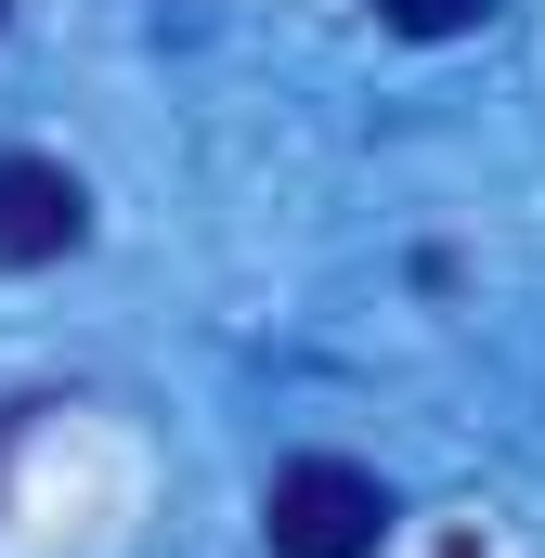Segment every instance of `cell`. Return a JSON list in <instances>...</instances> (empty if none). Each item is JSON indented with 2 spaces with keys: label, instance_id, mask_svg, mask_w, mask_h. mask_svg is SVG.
Masks as SVG:
<instances>
[{
  "label": "cell",
  "instance_id": "6da1fadb",
  "mask_svg": "<svg viewBox=\"0 0 545 558\" xmlns=\"http://www.w3.org/2000/svg\"><path fill=\"white\" fill-rule=\"evenodd\" d=\"M261 546L272 558H377L390 546V494L351 454H286L261 494Z\"/></svg>",
  "mask_w": 545,
  "mask_h": 558
},
{
  "label": "cell",
  "instance_id": "7a4b0ae2",
  "mask_svg": "<svg viewBox=\"0 0 545 558\" xmlns=\"http://www.w3.org/2000/svg\"><path fill=\"white\" fill-rule=\"evenodd\" d=\"M78 234H92V195H78L52 156H0V260L39 274V260H65Z\"/></svg>",
  "mask_w": 545,
  "mask_h": 558
},
{
  "label": "cell",
  "instance_id": "3957f363",
  "mask_svg": "<svg viewBox=\"0 0 545 558\" xmlns=\"http://www.w3.org/2000/svg\"><path fill=\"white\" fill-rule=\"evenodd\" d=\"M377 13H390L403 39H455V26H481L494 0H377Z\"/></svg>",
  "mask_w": 545,
  "mask_h": 558
}]
</instances>
